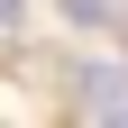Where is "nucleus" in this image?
Wrapping results in <instances>:
<instances>
[{
  "label": "nucleus",
  "instance_id": "f257e3e1",
  "mask_svg": "<svg viewBox=\"0 0 128 128\" xmlns=\"http://www.w3.org/2000/svg\"><path fill=\"white\" fill-rule=\"evenodd\" d=\"M64 18H73V28H110L119 9H110V0H64Z\"/></svg>",
  "mask_w": 128,
  "mask_h": 128
}]
</instances>
